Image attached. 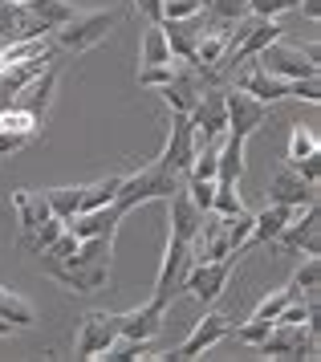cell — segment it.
<instances>
[{
  "label": "cell",
  "mask_w": 321,
  "mask_h": 362,
  "mask_svg": "<svg viewBox=\"0 0 321 362\" xmlns=\"http://www.w3.org/2000/svg\"><path fill=\"white\" fill-rule=\"evenodd\" d=\"M211 212H216V216H236V212H244V199H240V192H236V183H216Z\"/></svg>",
  "instance_id": "32"
},
{
  "label": "cell",
  "mask_w": 321,
  "mask_h": 362,
  "mask_svg": "<svg viewBox=\"0 0 321 362\" xmlns=\"http://www.w3.org/2000/svg\"><path fill=\"white\" fill-rule=\"evenodd\" d=\"M13 329H16L13 322H4V317H0V338H8V334H13Z\"/></svg>",
  "instance_id": "46"
},
{
  "label": "cell",
  "mask_w": 321,
  "mask_h": 362,
  "mask_svg": "<svg viewBox=\"0 0 321 362\" xmlns=\"http://www.w3.org/2000/svg\"><path fill=\"white\" fill-rule=\"evenodd\" d=\"M159 159L171 167V171L187 175V167H192V159H195V134H192V118H187V115H171L167 147H163Z\"/></svg>",
  "instance_id": "13"
},
{
  "label": "cell",
  "mask_w": 321,
  "mask_h": 362,
  "mask_svg": "<svg viewBox=\"0 0 321 362\" xmlns=\"http://www.w3.org/2000/svg\"><path fill=\"white\" fill-rule=\"evenodd\" d=\"M297 208H285V204H264L257 216H252V236H248V245H273L281 228L293 220Z\"/></svg>",
  "instance_id": "21"
},
{
  "label": "cell",
  "mask_w": 321,
  "mask_h": 362,
  "mask_svg": "<svg viewBox=\"0 0 321 362\" xmlns=\"http://www.w3.org/2000/svg\"><path fill=\"white\" fill-rule=\"evenodd\" d=\"M25 4H29V13L41 21V25H49V33H53L57 25H65V21L78 13L69 0H25Z\"/></svg>",
  "instance_id": "25"
},
{
  "label": "cell",
  "mask_w": 321,
  "mask_h": 362,
  "mask_svg": "<svg viewBox=\"0 0 321 362\" xmlns=\"http://www.w3.org/2000/svg\"><path fill=\"white\" fill-rule=\"evenodd\" d=\"M114 338H118V313L90 310L86 317H81L74 358H102V354H106V346H110Z\"/></svg>",
  "instance_id": "10"
},
{
  "label": "cell",
  "mask_w": 321,
  "mask_h": 362,
  "mask_svg": "<svg viewBox=\"0 0 321 362\" xmlns=\"http://www.w3.org/2000/svg\"><path fill=\"white\" fill-rule=\"evenodd\" d=\"M289 8H297V0H248V13L252 17H281Z\"/></svg>",
  "instance_id": "38"
},
{
  "label": "cell",
  "mask_w": 321,
  "mask_h": 362,
  "mask_svg": "<svg viewBox=\"0 0 321 362\" xmlns=\"http://www.w3.org/2000/svg\"><path fill=\"white\" fill-rule=\"evenodd\" d=\"M171 74H175V62H167V66H139V86H155L159 90Z\"/></svg>",
  "instance_id": "39"
},
{
  "label": "cell",
  "mask_w": 321,
  "mask_h": 362,
  "mask_svg": "<svg viewBox=\"0 0 321 362\" xmlns=\"http://www.w3.org/2000/svg\"><path fill=\"white\" fill-rule=\"evenodd\" d=\"M232 334V317L228 313H220V310H211V313H204L199 322H195V329L187 334V342L179 346L175 354H159V358H167V362H187V358H199L204 350H211V346H220Z\"/></svg>",
  "instance_id": "9"
},
{
  "label": "cell",
  "mask_w": 321,
  "mask_h": 362,
  "mask_svg": "<svg viewBox=\"0 0 321 362\" xmlns=\"http://www.w3.org/2000/svg\"><path fill=\"white\" fill-rule=\"evenodd\" d=\"M297 4H301V13H305L309 21H317V17H321V0H297Z\"/></svg>",
  "instance_id": "45"
},
{
  "label": "cell",
  "mask_w": 321,
  "mask_h": 362,
  "mask_svg": "<svg viewBox=\"0 0 321 362\" xmlns=\"http://www.w3.org/2000/svg\"><path fill=\"white\" fill-rule=\"evenodd\" d=\"M122 175H127V171H110V175H102V180H94V183H81V208H78V212H94V208L114 204Z\"/></svg>",
  "instance_id": "23"
},
{
  "label": "cell",
  "mask_w": 321,
  "mask_h": 362,
  "mask_svg": "<svg viewBox=\"0 0 321 362\" xmlns=\"http://www.w3.org/2000/svg\"><path fill=\"white\" fill-rule=\"evenodd\" d=\"M293 297H297V293H293L289 285H285V289H273V293H264V297H260V305L252 310V317H260V322H273V317L289 305Z\"/></svg>",
  "instance_id": "33"
},
{
  "label": "cell",
  "mask_w": 321,
  "mask_h": 362,
  "mask_svg": "<svg viewBox=\"0 0 321 362\" xmlns=\"http://www.w3.org/2000/svg\"><path fill=\"white\" fill-rule=\"evenodd\" d=\"M29 37H49V25L29 13V4L0 0V41H29Z\"/></svg>",
  "instance_id": "14"
},
{
  "label": "cell",
  "mask_w": 321,
  "mask_h": 362,
  "mask_svg": "<svg viewBox=\"0 0 321 362\" xmlns=\"http://www.w3.org/2000/svg\"><path fill=\"white\" fill-rule=\"evenodd\" d=\"M16 4H25V0H16Z\"/></svg>",
  "instance_id": "48"
},
{
  "label": "cell",
  "mask_w": 321,
  "mask_h": 362,
  "mask_svg": "<svg viewBox=\"0 0 321 362\" xmlns=\"http://www.w3.org/2000/svg\"><path fill=\"white\" fill-rule=\"evenodd\" d=\"M159 25H163L167 45H171V57H175V62H195V41H199V29L208 25V17H204V13H195V17L159 21Z\"/></svg>",
  "instance_id": "15"
},
{
  "label": "cell",
  "mask_w": 321,
  "mask_h": 362,
  "mask_svg": "<svg viewBox=\"0 0 321 362\" xmlns=\"http://www.w3.org/2000/svg\"><path fill=\"white\" fill-rule=\"evenodd\" d=\"M13 212H16V224H21V236L33 232L41 220H49V199L45 192H33V187H16L13 192Z\"/></svg>",
  "instance_id": "20"
},
{
  "label": "cell",
  "mask_w": 321,
  "mask_h": 362,
  "mask_svg": "<svg viewBox=\"0 0 321 362\" xmlns=\"http://www.w3.org/2000/svg\"><path fill=\"white\" fill-rule=\"evenodd\" d=\"M273 245H281L285 252H305V257H317L321 252V216H317V204H305L297 208L293 220L281 228Z\"/></svg>",
  "instance_id": "8"
},
{
  "label": "cell",
  "mask_w": 321,
  "mask_h": 362,
  "mask_svg": "<svg viewBox=\"0 0 321 362\" xmlns=\"http://www.w3.org/2000/svg\"><path fill=\"white\" fill-rule=\"evenodd\" d=\"M33 134H21V131H4L0 127V159H8V155H16L21 147H29Z\"/></svg>",
  "instance_id": "40"
},
{
  "label": "cell",
  "mask_w": 321,
  "mask_h": 362,
  "mask_svg": "<svg viewBox=\"0 0 321 362\" xmlns=\"http://www.w3.org/2000/svg\"><path fill=\"white\" fill-rule=\"evenodd\" d=\"M240 175H244V139L224 134L220 139V171H216V183H240Z\"/></svg>",
  "instance_id": "24"
},
{
  "label": "cell",
  "mask_w": 321,
  "mask_h": 362,
  "mask_svg": "<svg viewBox=\"0 0 321 362\" xmlns=\"http://www.w3.org/2000/svg\"><path fill=\"white\" fill-rule=\"evenodd\" d=\"M236 90H244V94H252V98H260V102L289 98V82H285V78H276V74H264L260 66H252L248 74H240Z\"/></svg>",
  "instance_id": "22"
},
{
  "label": "cell",
  "mask_w": 321,
  "mask_h": 362,
  "mask_svg": "<svg viewBox=\"0 0 321 362\" xmlns=\"http://www.w3.org/2000/svg\"><path fill=\"white\" fill-rule=\"evenodd\" d=\"M264 74H276V78H285V82H297V78H313L317 74V45H297L289 37L281 33L276 41H269L264 49L252 57Z\"/></svg>",
  "instance_id": "4"
},
{
  "label": "cell",
  "mask_w": 321,
  "mask_h": 362,
  "mask_svg": "<svg viewBox=\"0 0 321 362\" xmlns=\"http://www.w3.org/2000/svg\"><path fill=\"white\" fill-rule=\"evenodd\" d=\"M269 204H285V208H305V204H317V187L305 183L293 167L276 171L273 187H269Z\"/></svg>",
  "instance_id": "17"
},
{
  "label": "cell",
  "mask_w": 321,
  "mask_h": 362,
  "mask_svg": "<svg viewBox=\"0 0 321 362\" xmlns=\"http://www.w3.org/2000/svg\"><path fill=\"white\" fill-rule=\"evenodd\" d=\"M45 199H49V212L69 220V216H78V208H81V183H74V187H49Z\"/></svg>",
  "instance_id": "29"
},
{
  "label": "cell",
  "mask_w": 321,
  "mask_h": 362,
  "mask_svg": "<svg viewBox=\"0 0 321 362\" xmlns=\"http://www.w3.org/2000/svg\"><path fill=\"white\" fill-rule=\"evenodd\" d=\"M204 13L195 0H163V21H179V17H195Z\"/></svg>",
  "instance_id": "41"
},
{
  "label": "cell",
  "mask_w": 321,
  "mask_h": 362,
  "mask_svg": "<svg viewBox=\"0 0 321 362\" xmlns=\"http://www.w3.org/2000/svg\"><path fill=\"white\" fill-rule=\"evenodd\" d=\"M187 269H192V248L183 245V240H171V236H167V252H163L159 277H155V297H151L159 310H167V305H171V297L183 289Z\"/></svg>",
  "instance_id": "7"
},
{
  "label": "cell",
  "mask_w": 321,
  "mask_h": 362,
  "mask_svg": "<svg viewBox=\"0 0 321 362\" xmlns=\"http://www.w3.org/2000/svg\"><path fill=\"white\" fill-rule=\"evenodd\" d=\"M204 216H208V212H199L192 199H187V192L179 187L175 196L167 199V224H171V228H167V236H171V240H183V245H192V236L199 232Z\"/></svg>",
  "instance_id": "16"
},
{
  "label": "cell",
  "mask_w": 321,
  "mask_h": 362,
  "mask_svg": "<svg viewBox=\"0 0 321 362\" xmlns=\"http://www.w3.org/2000/svg\"><path fill=\"white\" fill-rule=\"evenodd\" d=\"M179 187H183V183H179V171H171L163 159H155V163H146V167H139V171H127V175H122L118 196H114V208L127 216L130 208L151 204V199H163V204H167Z\"/></svg>",
  "instance_id": "2"
},
{
  "label": "cell",
  "mask_w": 321,
  "mask_h": 362,
  "mask_svg": "<svg viewBox=\"0 0 321 362\" xmlns=\"http://www.w3.org/2000/svg\"><path fill=\"white\" fill-rule=\"evenodd\" d=\"M293 171H297V175H301L305 183H313V187H317V180H321V155H309V159H297V163H293Z\"/></svg>",
  "instance_id": "43"
},
{
  "label": "cell",
  "mask_w": 321,
  "mask_h": 362,
  "mask_svg": "<svg viewBox=\"0 0 321 362\" xmlns=\"http://www.w3.org/2000/svg\"><path fill=\"white\" fill-rule=\"evenodd\" d=\"M309 155H321V134L313 127H293L289 134V167L297 159H309Z\"/></svg>",
  "instance_id": "30"
},
{
  "label": "cell",
  "mask_w": 321,
  "mask_h": 362,
  "mask_svg": "<svg viewBox=\"0 0 321 362\" xmlns=\"http://www.w3.org/2000/svg\"><path fill=\"white\" fill-rule=\"evenodd\" d=\"M167 62H175V57H171V45H167V37H163V25H151L143 33L139 66H167Z\"/></svg>",
  "instance_id": "26"
},
{
  "label": "cell",
  "mask_w": 321,
  "mask_h": 362,
  "mask_svg": "<svg viewBox=\"0 0 321 362\" xmlns=\"http://www.w3.org/2000/svg\"><path fill=\"white\" fill-rule=\"evenodd\" d=\"M232 269H236V252H228V257H216V261H192L187 277H183V289H187L195 301L211 305V301H216V297L228 289V281H232Z\"/></svg>",
  "instance_id": "5"
},
{
  "label": "cell",
  "mask_w": 321,
  "mask_h": 362,
  "mask_svg": "<svg viewBox=\"0 0 321 362\" xmlns=\"http://www.w3.org/2000/svg\"><path fill=\"white\" fill-rule=\"evenodd\" d=\"M57 82H62V69H57V62H49L37 78H33L21 94L13 98V106H21V110H29L37 122H45L49 106H53V94H57Z\"/></svg>",
  "instance_id": "12"
},
{
  "label": "cell",
  "mask_w": 321,
  "mask_h": 362,
  "mask_svg": "<svg viewBox=\"0 0 321 362\" xmlns=\"http://www.w3.org/2000/svg\"><path fill=\"white\" fill-rule=\"evenodd\" d=\"M163 313L155 301H146V305H139V310H127V313H118V334L122 338H139V342H151L155 334L163 329Z\"/></svg>",
  "instance_id": "18"
},
{
  "label": "cell",
  "mask_w": 321,
  "mask_h": 362,
  "mask_svg": "<svg viewBox=\"0 0 321 362\" xmlns=\"http://www.w3.org/2000/svg\"><path fill=\"white\" fill-rule=\"evenodd\" d=\"M224 110H228V134H236V139H252V134L269 122V102L252 98V94H244V90H224Z\"/></svg>",
  "instance_id": "6"
},
{
  "label": "cell",
  "mask_w": 321,
  "mask_h": 362,
  "mask_svg": "<svg viewBox=\"0 0 321 362\" xmlns=\"http://www.w3.org/2000/svg\"><path fill=\"white\" fill-rule=\"evenodd\" d=\"M106 362H139V358H155L151 354V342H139V338H114L110 346H106V354H102Z\"/></svg>",
  "instance_id": "28"
},
{
  "label": "cell",
  "mask_w": 321,
  "mask_h": 362,
  "mask_svg": "<svg viewBox=\"0 0 321 362\" xmlns=\"http://www.w3.org/2000/svg\"><path fill=\"white\" fill-rule=\"evenodd\" d=\"M0 127H4V131H21V134L41 131V122H37L29 110H21V106H4V110H0Z\"/></svg>",
  "instance_id": "34"
},
{
  "label": "cell",
  "mask_w": 321,
  "mask_h": 362,
  "mask_svg": "<svg viewBox=\"0 0 321 362\" xmlns=\"http://www.w3.org/2000/svg\"><path fill=\"white\" fill-rule=\"evenodd\" d=\"M0 317L25 329V326H33V322H37V310H33V301H25L21 293L4 289V293H0Z\"/></svg>",
  "instance_id": "27"
},
{
  "label": "cell",
  "mask_w": 321,
  "mask_h": 362,
  "mask_svg": "<svg viewBox=\"0 0 321 362\" xmlns=\"http://www.w3.org/2000/svg\"><path fill=\"white\" fill-rule=\"evenodd\" d=\"M208 21H220V25H236L240 17H248V0H208Z\"/></svg>",
  "instance_id": "31"
},
{
  "label": "cell",
  "mask_w": 321,
  "mask_h": 362,
  "mask_svg": "<svg viewBox=\"0 0 321 362\" xmlns=\"http://www.w3.org/2000/svg\"><path fill=\"white\" fill-rule=\"evenodd\" d=\"M289 98H305L309 106H317V102H321L317 74H313V78H297V82H289Z\"/></svg>",
  "instance_id": "37"
},
{
  "label": "cell",
  "mask_w": 321,
  "mask_h": 362,
  "mask_svg": "<svg viewBox=\"0 0 321 362\" xmlns=\"http://www.w3.org/2000/svg\"><path fill=\"white\" fill-rule=\"evenodd\" d=\"M269 326H273V322H260V317H248V322H244V326L236 329V338H240V342H248V346H260V338L269 334Z\"/></svg>",
  "instance_id": "42"
},
{
  "label": "cell",
  "mask_w": 321,
  "mask_h": 362,
  "mask_svg": "<svg viewBox=\"0 0 321 362\" xmlns=\"http://www.w3.org/2000/svg\"><path fill=\"white\" fill-rule=\"evenodd\" d=\"M118 220H122V212L114 208V204H106V208H94V212H78L65 220V228L74 232L78 240H86V236H102V232H118Z\"/></svg>",
  "instance_id": "19"
},
{
  "label": "cell",
  "mask_w": 321,
  "mask_h": 362,
  "mask_svg": "<svg viewBox=\"0 0 321 362\" xmlns=\"http://www.w3.org/2000/svg\"><path fill=\"white\" fill-rule=\"evenodd\" d=\"M134 4H139V13H143L151 25H159L163 21V0H134Z\"/></svg>",
  "instance_id": "44"
},
{
  "label": "cell",
  "mask_w": 321,
  "mask_h": 362,
  "mask_svg": "<svg viewBox=\"0 0 321 362\" xmlns=\"http://www.w3.org/2000/svg\"><path fill=\"white\" fill-rule=\"evenodd\" d=\"M317 285H321V261H317V257H305V264L293 273L289 289H293V293H297V289H301V293H313Z\"/></svg>",
  "instance_id": "35"
},
{
  "label": "cell",
  "mask_w": 321,
  "mask_h": 362,
  "mask_svg": "<svg viewBox=\"0 0 321 362\" xmlns=\"http://www.w3.org/2000/svg\"><path fill=\"white\" fill-rule=\"evenodd\" d=\"M110 257H114V232H102V236L78 240V248L65 261L45 257V273L69 293H98L110 281Z\"/></svg>",
  "instance_id": "1"
},
{
  "label": "cell",
  "mask_w": 321,
  "mask_h": 362,
  "mask_svg": "<svg viewBox=\"0 0 321 362\" xmlns=\"http://www.w3.org/2000/svg\"><path fill=\"white\" fill-rule=\"evenodd\" d=\"M0 49H4V41H0Z\"/></svg>",
  "instance_id": "47"
},
{
  "label": "cell",
  "mask_w": 321,
  "mask_h": 362,
  "mask_svg": "<svg viewBox=\"0 0 321 362\" xmlns=\"http://www.w3.org/2000/svg\"><path fill=\"white\" fill-rule=\"evenodd\" d=\"M118 21H122L118 8H90V13L78 8L65 25H57V29L49 33V41H53L57 53H86V49H94L98 41H106V37L118 29Z\"/></svg>",
  "instance_id": "3"
},
{
  "label": "cell",
  "mask_w": 321,
  "mask_h": 362,
  "mask_svg": "<svg viewBox=\"0 0 321 362\" xmlns=\"http://www.w3.org/2000/svg\"><path fill=\"white\" fill-rule=\"evenodd\" d=\"M183 192H187V199H192V204L199 208V212H211V196H216V180H192V175H187V187H183Z\"/></svg>",
  "instance_id": "36"
},
{
  "label": "cell",
  "mask_w": 321,
  "mask_h": 362,
  "mask_svg": "<svg viewBox=\"0 0 321 362\" xmlns=\"http://www.w3.org/2000/svg\"><path fill=\"white\" fill-rule=\"evenodd\" d=\"M159 90H163V102L171 106V115H192V106L204 94V78H199V69L192 62H175V74Z\"/></svg>",
  "instance_id": "11"
}]
</instances>
